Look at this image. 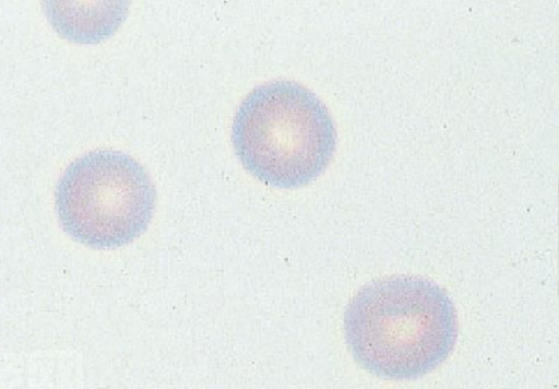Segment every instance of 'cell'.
<instances>
[{
  "mask_svg": "<svg viewBox=\"0 0 559 389\" xmlns=\"http://www.w3.org/2000/svg\"><path fill=\"white\" fill-rule=\"evenodd\" d=\"M155 203L156 190L142 165L114 150L93 151L75 160L56 188L63 229L93 249L133 241L146 231Z\"/></svg>",
  "mask_w": 559,
  "mask_h": 389,
  "instance_id": "3",
  "label": "cell"
},
{
  "mask_svg": "<svg viewBox=\"0 0 559 389\" xmlns=\"http://www.w3.org/2000/svg\"><path fill=\"white\" fill-rule=\"evenodd\" d=\"M344 333L364 369L383 378L411 379L448 357L457 318L452 300L433 282L389 276L354 295L344 314Z\"/></svg>",
  "mask_w": 559,
  "mask_h": 389,
  "instance_id": "1",
  "label": "cell"
},
{
  "mask_svg": "<svg viewBox=\"0 0 559 389\" xmlns=\"http://www.w3.org/2000/svg\"><path fill=\"white\" fill-rule=\"evenodd\" d=\"M336 133L331 116L308 89L276 81L254 89L236 113L231 141L243 167L275 188H298L329 164Z\"/></svg>",
  "mask_w": 559,
  "mask_h": 389,
  "instance_id": "2",
  "label": "cell"
}]
</instances>
